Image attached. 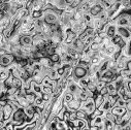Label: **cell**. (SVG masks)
Here are the masks:
<instances>
[{
  "label": "cell",
  "mask_w": 131,
  "mask_h": 130,
  "mask_svg": "<svg viewBox=\"0 0 131 130\" xmlns=\"http://www.w3.org/2000/svg\"><path fill=\"white\" fill-rule=\"evenodd\" d=\"M12 72L7 67H0V80H1V83H4L9 77H10Z\"/></svg>",
  "instance_id": "e0dca14e"
},
{
  "label": "cell",
  "mask_w": 131,
  "mask_h": 130,
  "mask_svg": "<svg viewBox=\"0 0 131 130\" xmlns=\"http://www.w3.org/2000/svg\"><path fill=\"white\" fill-rule=\"evenodd\" d=\"M117 34L119 36H121L123 39L129 41L131 39V31L129 30V28L126 27H117Z\"/></svg>",
  "instance_id": "8992f818"
},
{
  "label": "cell",
  "mask_w": 131,
  "mask_h": 130,
  "mask_svg": "<svg viewBox=\"0 0 131 130\" xmlns=\"http://www.w3.org/2000/svg\"><path fill=\"white\" fill-rule=\"evenodd\" d=\"M50 59H51L54 63H58V62H60V61H61V58H60V56H59L58 54H55V55L51 56V57H50Z\"/></svg>",
  "instance_id": "60d3db41"
},
{
  "label": "cell",
  "mask_w": 131,
  "mask_h": 130,
  "mask_svg": "<svg viewBox=\"0 0 131 130\" xmlns=\"http://www.w3.org/2000/svg\"><path fill=\"white\" fill-rule=\"evenodd\" d=\"M71 128V130H82L80 127H77V126H73V127H70Z\"/></svg>",
  "instance_id": "c3c4849f"
},
{
  "label": "cell",
  "mask_w": 131,
  "mask_h": 130,
  "mask_svg": "<svg viewBox=\"0 0 131 130\" xmlns=\"http://www.w3.org/2000/svg\"><path fill=\"white\" fill-rule=\"evenodd\" d=\"M113 107L114 106H113V104H112V102H111V100L108 98V95H106V96H104V100H103L102 104L100 105V107H98V109H99L100 111H102L105 114V113L111 112Z\"/></svg>",
  "instance_id": "7c38bea8"
},
{
  "label": "cell",
  "mask_w": 131,
  "mask_h": 130,
  "mask_svg": "<svg viewBox=\"0 0 131 130\" xmlns=\"http://www.w3.org/2000/svg\"><path fill=\"white\" fill-rule=\"evenodd\" d=\"M106 88H107V91H108V95H111V96L118 95V88H117V86L114 82L106 84Z\"/></svg>",
  "instance_id": "44dd1931"
},
{
  "label": "cell",
  "mask_w": 131,
  "mask_h": 130,
  "mask_svg": "<svg viewBox=\"0 0 131 130\" xmlns=\"http://www.w3.org/2000/svg\"><path fill=\"white\" fill-rule=\"evenodd\" d=\"M96 105H95V101H94V98H88L86 101H82V104H81V110H83L89 117L91 115H93V113L95 112L96 110Z\"/></svg>",
  "instance_id": "7a4b0ae2"
},
{
  "label": "cell",
  "mask_w": 131,
  "mask_h": 130,
  "mask_svg": "<svg viewBox=\"0 0 131 130\" xmlns=\"http://www.w3.org/2000/svg\"><path fill=\"white\" fill-rule=\"evenodd\" d=\"M104 60L101 58V57H99V56H98V53L91 59V65H100L102 62H103Z\"/></svg>",
  "instance_id": "f1b7e54d"
},
{
  "label": "cell",
  "mask_w": 131,
  "mask_h": 130,
  "mask_svg": "<svg viewBox=\"0 0 131 130\" xmlns=\"http://www.w3.org/2000/svg\"><path fill=\"white\" fill-rule=\"evenodd\" d=\"M7 103H8L7 100H1V102H0V106H1V107H4Z\"/></svg>",
  "instance_id": "7dc6e473"
},
{
  "label": "cell",
  "mask_w": 131,
  "mask_h": 130,
  "mask_svg": "<svg viewBox=\"0 0 131 130\" xmlns=\"http://www.w3.org/2000/svg\"><path fill=\"white\" fill-rule=\"evenodd\" d=\"M26 96V98H27V100H28V102L30 103V104H32L33 105L34 104V101H35V99H36V95L32 92V93H29V94H27V95H25Z\"/></svg>",
  "instance_id": "d6a6232c"
},
{
  "label": "cell",
  "mask_w": 131,
  "mask_h": 130,
  "mask_svg": "<svg viewBox=\"0 0 131 130\" xmlns=\"http://www.w3.org/2000/svg\"><path fill=\"white\" fill-rule=\"evenodd\" d=\"M30 86H31V91L33 92L37 97H42L43 96V93H42V86L34 81H31L30 83Z\"/></svg>",
  "instance_id": "30bf717a"
},
{
  "label": "cell",
  "mask_w": 131,
  "mask_h": 130,
  "mask_svg": "<svg viewBox=\"0 0 131 130\" xmlns=\"http://www.w3.org/2000/svg\"><path fill=\"white\" fill-rule=\"evenodd\" d=\"M20 45H21V47H31V46H33V38H32V36H28V35H21Z\"/></svg>",
  "instance_id": "9a60e30c"
},
{
  "label": "cell",
  "mask_w": 131,
  "mask_h": 130,
  "mask_svg": "<svg viewBox=\"0 0 131 130\" xmlns=\"http://www.w3.org/2000/svg\"><path fill=\"white\" fill-rule=\"evenodd\" d=\"M126 103H127V102H126L123 98L119 97L118 100H117V102H116V104H115V106H119V107H126Z\"/></svg>",
  "instance_id": "e575fe53"
},
{
  "label": "cell",
  "mask_w": 131,
  "mask_h": 130,
  "mask_svg": "<svg viewBox=\"0 0 131 130\" xmlns=\"http://www.w3.org/2000/svg\"><path fill=\"white\" fill-rule=\"evenodd\" d=\"M82 130H90V125H87L86 127H84Z\"/></svg>",
  "instance_id": "681fc988"
},
{
  "label": "cell",
  "mask_w": 131,
  "mask_h": 130,
  "mask_svg": "<svg viewBox=\"0 0 131 130\" xmlns=\"http://www.w3.org/2000/svg\"><path fill=\"white\" fill-rule=\"evenodd\" d=\"M43 102H45V101H43V99H42V97H36V99H35L33 105H34V106H39V105H41Z\"/></svg>",
  "instance_id": "ab89813d"
},
{
  "label": "cell",
  "mask_w": 131,
  "mask_h": 130,
  "mask_svg": "<svg viewBox=\"0 0 131 130\" xmlns=\"http://www.w3.org/2000/svg\"><path fill=\"white\" fill-rule=\"evenodd\" d=\"M78 117H77V112H72L70 113V117H69V121H74L77 120Z\"/></svg>",
  "instance_id": "ee69618b"
},
{
  "label": "cell",
  "mask_w": 131,
  "mask_h": 130,
  "mask_svg": "<svg viewBox=\"0 0 131 130\" xmlns=\"http://www.w3.org/2000/svg\"><path fill=\"white\" fill-rule=\"evenodd\" d=\"M81 104H82V101L79 100V99H73L72 101H70L69 103L67 104H64L65 106H66L67 111L72 113V112H78L81 110Z\"/></svg>",
  "instance_id": "52a82bcc"
},
{
  "label": "cell",
  "mask_w": 131,
  "mask_h": 130,
  "mask_svg": "<svg viewBox=\"0 0 131 130\" xmlns=\"http://www.w3.org/2000/svg\"><path fill=\"white\" fill-rule=\"evenodd\" d=\"M96 18H97V19H99L101 22H103V23H105V24L110 22V14H108L107 10H103V12H101V13L98 15Z\"/></svg>",
  "instance_id": "cb8c5ba5"
},
{
  "label": "cell",
  "mask_w": 131,
  "mask_h": 130,
  "mask_svg": "<svg viewBox=\"0 0 131 130\" xmlns=\"http://www.w3.org/2000/svg\"><path fill=\"white\" fill-rule=\"evenodd\" d=\"M90 49H91V51H93V52H95V53H98V52H99V50H100V45L93 42V44L90 46Z\"/></svg>",
  "instance_id": "8d00e7d4"
},
{
  "label": "cell",
  "mask_w": 131,
  "mask_h": 130,
  "mask_svg": "<svg viewBox=\"0 0 131 130\" xmlns=\"http://www.w3.org/2000/svg\"><path fill=\"white\" fill-rule=\"evenodd\" d=\"M72 74L74 75V78H75L77 80H81V79H83V78H85V77L88 75V70H87L86 68H84V67L77 66V67L73 68Z\"/></svg>",
  "instance_id": "9c48e42d"
},
{
  "label": "cell",
  "mask_w": 131,
  "mask_h": 130,
  "mask_svg": "<svg viewBox=\"0 0 131 130\" xmlns=\"http://www.w3.org/2000/svg\"><path fill=\"white\" fill-rule=\"evenodd\" d=\"M48 77H49L52 81H58V80L61 79V77L59 75L58 71H57L56 69H54V68L49 69V71H48Z\"/></svg>",
  "instance_id": "484cf974"
},
{
  "label": "cell",
  "mask_w": 131,
  "mask_h": 130,
  "mask_svg": "<svg viewBox=\"0 0 131 130\" xmlns=\"http://www.w3.org/2000/svg\"><path fill=\"white\" fill-rule=\"evenodd\" d=\"M9 121L12 123H14L16 126H20V125H23V124H25L27 122H30L28 117L25 114L24 109H19L18 111H16Z\"/></svg>",
  "instance_id": "6da1fadb"
},
{
  "label": "cell",
  "mask_w": 131,
  "mask_h": 130,
  "mask_svg": "<svg viewBox=\"0 0 131 130\" xmlns=\"http://www.w3.org/2000/svg\"><path fill=\"white\" fill-rule=\"evenodd\" d=\"M23 84H24V81L21 80V79H17V78H14V82H13V86L17 89H22L23 87Z\"/></svg>",
  "instance_id": "4dcf8cb0"
},
{
  "label": "cell",
  "mask_w": 131,
  "mask_h": 130,
  "mask_svg": "<svg viewBox=\"0 0 131 130\" xmlns=\"http://www.w3.org/2000/svg\"><path fill=\"white\" fill-rule=\"evenodd\" d=\"M104 100V96H102L100 93H95V96H94V101H95V105L96 107H100V105L102 104Z\"/></svg>",
  "instance_id": "d4e9b609"
},
{
  "label": "cell",
  "mask_w": 131,
  "mask_h": 130,
  "mask_svg": "<svg viewBox=\"0 0 131 130\" xmlns=\"http://www.w3.org/2000/svg\"><path fill=\"white\" fill-rule=\"evenodd\" d=\"M127 91H128V90H127V88H126L125 86H123V87L119 88V89H118V96L122 98V97L126 94V92H127Z\"/></svg>",
  "instance_id": "d590c367"
},
{
  "label": "cell",
  "mask_w": 131,
  "mask_h": 130,
  "mask_svg": "<svg viewBox=\"0 0 131 130\" xmlns=\"http://www.w3.org/2000/svg\"><path fill=\"white\" fill-rule=\"evenodd\" d=\"M104 117L99 116V117H95L90 120V126H96V127H100L104 125Z\"/></svg>",
  "instance_id": "2e32d148"
},
{
  "label": "cell",
  "mask_w": 131,
  "mask_h": 130,
  "mask_svg": "<svg viewBox=\"0 0 131 130\" xmlns=\"http://www.w3.org/2000/svg\"><path fill=\"white\" fill-rule=\"evenodd\" d=\"M89 83H90V78H89V75H87V77H85V78L79 80V82H78V84L80 85V87H81L82 89H84V90H86V89L88 88Z\"/></svg>",
  "instance_id": "4316f807"
},
{
  "label": "cell",
  "mask_w": 131,
  "mask_h": 130,
  "mask_svg": "<svg viewBox=\"0 0 131 130\" xmlns=\"http://www.w3.org/2000/svg\"><path fill=\"white\" fill-rule=\"evenodd\" d=\"M120 75L124 79V82H127L128 83V82L131 81V70H129L128 68L120 71Z\"/></svg>",
  "instance_id": "83f0119b"
},
{
  "label": "cell",
  "mask_w": 131,
  "mask_h": 130,
  "mask_svg": "<svg viewBox=\"0 0 131 130\" xmlns=\"http://www.w3.org/2000/svg\"><path fill=\"white\" fill-rule=\"evenodd\" d=\"M117 2V0H101L100 4L102 5L104 10H110L112 8V6Z\"/></svg>",
  "instance_id": "7402d4cb"
},
{
  "label": "cell",
  "mask_w": 131,
  "mask_h": 130,
  "mask_svg": "<svg viewBox=\"0 0 131 130\" xmlns=\"http://www.w3.org/2000/svg\"><path fill=\"white\" fill-rule=\"evenodd\" d=\"M79 38V35L75 33V32H73L71 29L70 30H68L67 32H66V37H65V39H64V41L63 42H65L66 45H71L74 40H77Z\"/></svg>",
  "instance_id": "4fadbf2b"
},
{
  "label": "cell",
  "mask_w": 131,
  "mask_h": 130,
  "mask_svg": "<svg viewBox=\"0 0 131 130\" xmlns=\"http://www.w3.org/2000/svg\"><path fill=\"white\" fill-rule=\"evenodd\" d=\"M103 7L100 4V1H95V3L92 5L91 9H90V15L93 16L94 18H96L98 15H99L101 12H103Z\"/></svg>",
  "instance_id": "8fae6325"
},
{
  "label": "cell",
  "mask_w": 131,
  "mask_h": 130,
  "mask_svg": "<svg viewBox=\"0 0 131 130\" xmlns=\"http://www.w3.org/2000/svg\"><path fill=\"white\" fill-rule=\"evenodd\" d=\"M102 41H103V39H102V38H100L99 36H98V34L94 36V42H95V44L101 45V44H102Z\"/></svg>",
  "instance_id": "b9f144b4"
},
{
  "label": "cell",
  "mask_w": 131,
  "mask_h": 130,
  "mask_svg": "<svg viewBox=\"0 0 131 130\" xmlns=\"http://www.w3.org/2000/svg\"><path fill=\"white\" fill-rule=\"evenodd\" d=\"M98 36H99L100 38H102V39H104V38L107 37V35H106V33H105V31H99V32H98Z\"/></svg>",
  "instance_id": "7bdbcfd3"
},
{
  "label": "cell",
  "mask_w": 131,
  "mask_h": 130,
  "mask_svg": "<svg viewBox=\"0 0 131 130\" xmlns=\"http://www.w3.org/2000/svg\"><path fill=\"white\" fill-rule=\"evenodd\" d=\"M71 47H72L74 50H77L79 53H81V54H82L86 46H85V44H84L81 39H79V38H78L77 40H74V41L71 44Z\"/></svg>",
  "instance_id": "ffe728a7"
},
{
  "label": "cell",
  "mask_w": 131,
  "mask_h": 130,
  "mask_svg": "<svg viewBox=\"0 0 131 130\" xmlns=\"http://www.w3.org/2000/svg\"><path fill=\"white\" fill-rule=\"evenodd\" d=\"M93 19H94V17H93V16H91V15H90V13H89V14H86V15L84 16V22H85V23H87V24L91 23Z\"/></svg>",
  "instance_id": "74e56055"
},
{
  "label": "cell",
  "mask_w": 131,
  "mask_h": 130,
  "mask_svg": "<svg viewBox=\"0 0 131 130\" xmlns=\"http://www.w3.org/2000/svg\"><path fill=\"white\" fill-rule=\"evenodd\" d=\"M16 61V57L13 54H5L0 58V65L2 67H8Z\"/></svg>",
  "instance_id": "277c9868"
},
{
  "label": "cell",
  "mask_w": 131,
  "mask_h": 130,
  "mask_svg": "<svg viewBox=\"0 0 131 130\" xmlns=\"http://www.w3.org/2000/svg\"><path fill=\"white\" fill-rule=\"evenodd\" d=\"M1 110L3 111V116H4V121H9L10 120V118L13 117V115H14V113H15V111H14V109L7 103L4 107H1Z\"/></svg>",
  "instance_id": "5bb4252c"
},
{
  "label": "cell",
  "mask_w": 131,
  "mask_h": 130,
  "mask_svg": "<svg viewBox=\"0 0 131 130\" xmlns=\"http://www.w3.org/2000/svg\"><path fill=\"white\" fill-rule=\"evenodd\" d=\"M131 59L128 57H125L123 55H120V57L117 59V69L118 71H122L124 69H127V64Z\"/></svg>",
  "instance_id": "5b68a950"
},
{
  "label": "cell",
  "mask_w": 131,
  "mask_h": 130,
  "mask_svg": "<svg viewBox=\"0 0 131 130\" xmlns=\"http://www.w3.org/2000/svg\"><path fill=\"white\" fill-rule=\"evenodd\" d=\"M17 101L19 102V104L21 105L22 109H25V107H27V106L30 105V103L28 102V100H27L25 95H19L18 98H17Z\"/></svg>",
  "instance_id": "603a6c76"
},
{
  "label": "cell",
  "mask_w": 131,
  "mask_h": 130,
  "mask_svg": "<svg viewBox=\"0 0 131 130\" xmlns=\"http://www.w3.org/2000/svg\"><path fill=\"white\" fill-rule=\"evenodd\" d=\"M130 7H131V0H130Z\"/></svg>",
  "instance_id": "f907efd6"
},
{
  "label": "cell",
  "mask_w": 131,
  "mask_h": 130,
  "mask_svg": "<svg viewBox=\"0 0 131 130\" xmlns=\"http://www.w3.org/2000/svg\"><path fill=\"white\" fill-rule=\"evenodd\" d=\"M105 119V118H104ZM115 126H116V123L110 121V120H104V127H105V130H114L115 129Z\"/></svg>",
  "instance_id": "1f68e13d"
},
{
  "label": "cell",
  "mask_w": 131,
  "mask_h": 130,
  "mask_svg": "<svg viewBox=\"0 0 131 130\" xmlns=\"http://www.w3.org/2000/svg\"><path fill=\"white\" fill-rule=\"evenodd\" d=\"M105 87H106V83L103 82V81H101V80H99V81L97 82V84H96V93H99Z\"/></svg>",
  "instance_id": "836d02e7"
},
{
  "label": "cell",
  "mask_w": 131,
  "mask_h": 130,
  "mask_svg": "<svg viewBox=\"0 0 131 130\" xmlns=\"http://www.w3.org/2000/svg\"><path fill=\"white\" fill-rule=\"evenodd\" d=\"M103 31H105V33H106L108 38L113 39L117 35V26L115 25L114 22H108V23H106Z\"/></svg>",
  "instance_id": "3957f363"
},
{
  "label": "cell",
  "mask_w": 131,
  "mask_h": 130,
  "mask_svg": "<svg viewBox=\"0 0 131 130\" xmlns=\"http://www.w3.org/2000/svg\"><path fill=\"white\" fill-rule=\"evenodd\" d=\"M49 2L52 6H54L56 9H58L60 12H64V9L67 7L66 0H51Z\"/></svg>",
  "instance_id": "ba28073f"
},
{
  "label": "cell",
  "mask_w": 131,
  "mask_h": 130,
  "mask_svg": "<svg viewBox=\"0 0 131 130\" xmlns=\"http://www.w3.org/2000/svg\"><path fill=\"white\" fill-rule=\"evenodd\" d=\"M99 93H100L102 96H106V95H108V91H107V88H106V87H105V88H103V89H102V90H101Z\"/></svg>",
  "instance_id": "f6af8a7d"
},
{
  "label": "cell",
  "mask_w": 131,
  "mask_h": 130,
  "mask_svg": "<svg viewBox=\"0 0 131 130\" xmlns=\"http://www.w3.org/2000/svg\"><path fill=\"white\" fill-rule=\"evenodd\" d=\"M42 86V85H41ZM53 88L52 87H46V86H42V93L43 94H53Z\"/></svg>",
  "instance_id": "f35d334b"
},
{
  "label": "cell",
  "mask_w": 131,
  "mask_h": 130,
  "mask_svg": "<svg viewBox=\"0 0 131 130\" xmlns=\"http://www.w3.org/2000/svg\"><path fill=\"white\" fill-rule=\"evenodd\" d=\"M127 112L128 111L126 107H119V106H114L111 111V113L114 114L116 117H123Z\"/></svg>",
  "instance_id": "d6986e66"
},
{
  "label": "cell",
  "mask_w": 131,
  "mask_h": 130,
  "mask_svg": "<svg viewBox=\"0 0 131 130\" xmlns=\"http://www.w3.org/2000/svg\"><path fill=\"white\" fill-rule=\"evenodd\" d=\"M126 109L128 112H131V100H129L127 103H126Z\"/></svg>",
  "instance_id": "bcb514c9"
},
{
  "label": "cell",
  "mask_w": 131,
  "mask_h": 130,
  "mask_svg": "<svg viewBox=\"0 0 131 130\" xmlns=\"http://www.w3.org/2000/svg\"><path fill=\"white\" fill-rule=\"evenodd\" d=\"M73 99H74V96H73L71 93H69V92H65V93H64V104L69 103V102L72 101Z\"/></svg>",
  "instance_id": "f546056e"
},
{
  "label": "cell",
  "mask_w": 131,
  "mask_h": 130,
  "mask_svg": "<svg viewBox=\"0 0 131 130\" xmlns=\"http://www.w3.org/2000/svg\"><path fill=\"white\" fill-rule=\"evenodd\" d=\"M24 111H25V114H26V116L28 117L29 121H31L32 119H33V118L35 117L36 111H35V106H34V105H32V104H30L29 106L25 107V109H24Z\"/></svg>",
  "instance_id": "ac0fdd59"
}]
</instances>
